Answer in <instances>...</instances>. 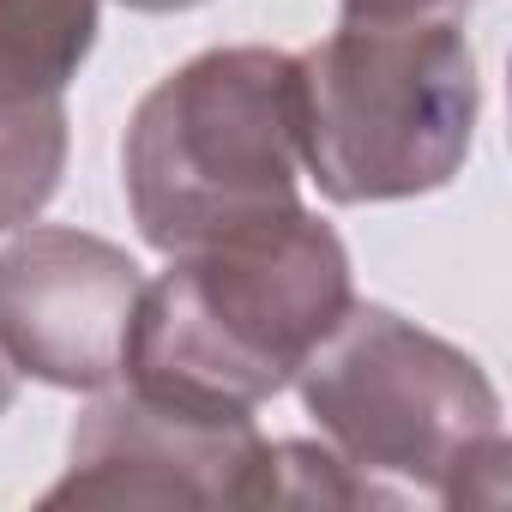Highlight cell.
I'll return each mask as SVG.
<instances>
[{"instance_id":"cell-1","label":"cell","mask_w":512,"mask_h":512,"mask_svg":"<svg viewBox=\"0 0 512 512\" xmlns=\"http://www.w3.org/2000/svg\"><path fill=\"white\" fill-rule=\"evenodd\" d=\"M350 308V260L308 205L235 223L187 253L133 302L121 380L139 398L253 416L296 380Z\"/></svg>"},{"instance_id":"cell-2","label":"cell","mask_w":512,"mask_h":512,"mask_svg":"<svg viewBox=\"0 0 512 512\" xmlns=\"http://www.w3.org/2000/svg\"><path fill=\"white\" fill-rule=\"evenodd\" d=\"M476 97L458 13L344 19L296 55V151L338 205L434 193L470 157Z\"/></svg>"},{"instance_id":"cell-3","label":"cell","mask_w":512,"mask_h":512,"mask_svg":"<svg viewBox=\"0 0 512 512\" xmlns=\"http://www.w3.org/2000/svg\"><path fill=\"white\" fill-rule=\"evenodd\" d=\"M127 205L151 247L187 253L296 199V55L211 49L169 73L133 115Z\"/></svg>"},{"instance_id":"cell-4","label":"cell","mask_w":512,"mask_h":512,"mask_svg":"<svg viewBox=\"0 0 512 512\" xmlns=\"http://www.w3.org/2000/svg\"><path fill=\"white\" fill-rule=\"evenodd\" d=\"M332 452L362 476L392 470L446 506L506 500L500 398L482 368L398 320L392 308H344V320L296 368Z\"/></svg>"},{"instance_id":"cell-5","label":"cell","mask_w":512,"mask_h":512,"mask_svg":"<svg viewBox=\"0 0 512 512\" xmlns=\"http://www.w3.org/2000/svg\"><path fill=\"white\" fill-rule=\"evenodd\" d=\"M278 506V446L253 416H205L139 392L97 398L43 506Z\"/></svg>"},{"instance_id":"cell-6","label":"cell","mask_w":512,"mask_h":512,"mask_svg":"<svg viewBox=\"0 0 512 512\" xmlns=\"http://www.w3.org/2000/svg\"><path fill=\"white\" fill-rule=\"evenodd\" d=\"M145 278L85 229H25L0 253V356L49 386L103 392L121 380V344Z\"/></svg>"},{"instance_id":"cell-7","label":"cell","mask_w":512,"mask_h":512,"mask_svg":"<svg viewBox=\"0 0 512 512\" xmlns=\"http://www.w3.org/2000/svg\"><path fill=\"white\" fill-rule=\"evenodd\" d=\"M97 43V0H0V229L31 223L67 163V79Z\"/></svg>"},{"instance_id":"cell-8","label":"cell","mask_w":512,"mask_h":512,"mask_svg":"<svg viewBox=\"0 0 512 512\" xmlns=\"http://www.w3.org/2000/svg\"><path fill=\"white\" fill-rule=\"evenodd\" d=\"M404 13H458V0H344V19H404Z\"/></svg>"},{"instance_id":"cell-9","label":"cell","mask_w":512,"mask_h":512,"mask_svg":"<svg viewBox=\"0 0 512 512\" xmlns=\"http://www.w3.org/2000/svg\"><path fill=\"white\" fill-rule=\"evenodd\" d=\"M139 13H181V7H199V0H127Z\"/></svg>"},{"instance_id":"cell-10","label":"cell","mask_w":512,"mask_h":512,"mask_svg":"<svg viewBox=\"0 0 512 512\" xmlns=\"http://www.w3.org/2000/svg\"><path fill=\"white\" fill-rule=\"evenodd\" d=\"M7 404H13V362L0 356V410H7Z\"/></svg>"}]
</instances>
